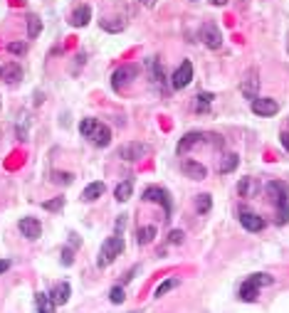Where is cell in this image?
<instances>
[{
    "instance_id": "1",
    "label": "cell",
    "mask_w": 289,
    "mask_h": 313,
    "mask_svg": "<svg viewBox=\"0 0 289 313\" xmlns=\"http://www.w3.org/2000/svg\"><path fill=\"white\" fill-rule=\"evenodd\" d=\"M267 195L277 205V224H284L289 220V190H287V185L282 180H272L267 185Z\"/></svg>"
},
{
    "instance_id": "40",
    "label": "cell",
    "mask_w": 289,
    "mask_h": 313,
    "mask_svg": "<svg viewBox=\"0 0 289 313\" xmlns=\"http://www.w3.org/2000/svg\"><path fill=\"white\" fill-rule=\"evenodd\" d=\"M141 3L146 5V8H154V5H156V0H141Z\"/></svg>"
},
{
    "instance_id": "25",
    "label": "cell",
    "mask_w": 289,
    "mask_h": 313,
    "mask_svg": "<svg viewBox=\"0 0 289 313\" xmlns=\"http://www.w3.org/2000/svg\"><path fill=\"white\" fill-rule=\"evenodd\" d=\"M247 281H252L257 289H260V286H272V284H274V279L270 276V274H252Z\"/></svg>"
},
{
    "instance_id": "14",
    "label": "cell",
    "mask_w": 289,
    "mask_h": 313,
    "mask_svg": "<svg viewBox=\"0 0 289 313\" xmlns=\"http://www.w3.org/2000/svg\"><path fill=\"white\" fill-rule=\"evenodd\" d=\"M89 20H92V8L89 5H79L75 13H72V20L69 22L75 25V27H84Z\"/></svg>"
},
{
    "instance_id": "37",
    "label": "cell",
    "mask_w": 289,
    "mask_h": 313,
    "mask_svg": "<svg viewBox=\"0 0 289 313\" xmlns=\"http://www.w3.org/2000/svg\"><path fill=\"white\" fill-rule=\"evenodd\" d=\"M279 141H282V146H284V150L289 153V131H284V133L279 136Z\"/></svg>"
},
{
    "instance_id": "16",
    "label": "cell",
    "mask_w": 289,
    "mask_h": 313,
    "mask_svg": "<svg viewBox=\"0 0 289 313\" xmlns=\"http://www.w3.org/2000/svg\"><path fill=\"white\" fill-rule=\"evenodd\" d=\"M183 173L191 175L193 180H205V175H208V170L200 163H195V161H183Z\"/></svg>"
},
{
    "instance_id": "12",
    "label": "cell",
    "mask_w": 289,
    "mask_h": 313,
    "mask_svg": "<svg viewBox=\"0 0 289 313\" xmlns=\"http://www.w3.org/2000/svg\"><path fill=\"white\" fill-rule=\"evenodd\" d=\"M257 89H260V79H257V72H252L247 79L242 82V94H245L247 99L255 101V99H257Z\"/></svg>"
},
{
    "instance_id": "2",
    "label": "cell",
    "mask_w": 289,
    "mask_h": 313,
    "mask_svg": "<svg viewBox=\"0 0 289 313\" xmlns=\"http://www.w3.org/2000/svg\"><path fill=\"white\" fill-rule=\"evenodd\" d=\"M79 131H82L84 138H89V141H92L94 146H99V148H104V146L112 143V129L104 126V124H99L96 119H84V121L79 124Z\"/></svg>"
},
{
    "instance_id": "27",
    "label": "cell",
    "mask_w": 289,
    "mask_h": 313,
    "mask_svg": "<svg viewBox=\"0 0 289 313\" xmlns=\"http://www.w3.org/2000/svg\"><path fill=\"white\" fill-rule=\"evenodd\" d=\"M210 207H212V200H210V195H205V192H203V195H198V198H195V210H198L200 215H205Z\"/></svg>"
},
{
    "instance_id": "4",
    "label": "cell",
    "mask_w": 289,
    "mask_h": 313,
    "mask_svg": "<svg viewBox=\"0 0 289 313\" xmlns=\"http://www.w3.org/2000/svg\"><path fill=\"white\" fill-rule=\"evenodd\" d=\"M149 150L151 148L146 143L131 141V143H126V146L119 148V158H124V161H141V158H146V155H149Z\"/></svg>"
},
{
    "instance_id": "35",
    "label": "cell",
    "mask_w": 289,
    "mask_h": 313,
    "mask_svg": "<svg viewBox=\"0 0 289 313\" xmlns=\"http://www.w3.org/2000/svg\"><path fill=\"white\" fill-rule=\"evenodd\" d=\"M101 27H104V30H112V32H119V30H124V22H116V25H112V22L101 20Z\"/></svg>"
},
{
    "instance_id": "38",
    "label": "cell",
    "mask_w": 289,
    "mask_h": 313,
    "mask_svg": "<svg viewBox=\"0 0 289 313\" xmlns=\"http://www.w3.org/2000/svg\"><path fill=\"white\" fill-rule=\"evenodd\" d=\"M10 269V259H0V274H5Z\"/></svg>"
},
{
    "instance_id": "19",
    "label": "cell",
    "mask_w": 289,
    "mask_h": 313,
    "mask_svg": "<svg viewBox=\"0 0 289 313\" xmlns=\"http://www.w3.org/2000/svg\"><path fill=\"white\" fill-rule=\"evenodd\" d=\"M131 192H134V183H131V180H124V183H119V185H116L114 198H116L119 203H126V200L131 198Z\"/></svg>"
},
{
    "instance_id": "8",
    "label": "cell",
    "mask_w": 289,
    "mask_h": 313,
    "mask_svg": "<svg viewBox=\"0 0 289 313\" xmlns=\"http://www.w3.org/2000/svg\"><path fill=\"white\" fill-rule=\"evenodd\" d=\"M18 227H20V232H22V237H27V239H40L42 237V224H40V220H35V217H22L20 222H18Z\"/></svg>"
},
{
    "instance_id": "6",
    "label": "cell",
    "mask_w": 289,
    "mask_h": 313,
    "mask_svg": "<svg viewBox=\"0 0 289 313\" xmlns=\"http://www.w3.org/2000/svg\"><path fill=\"white\" fill-rule=\"evenodd\" d=\"M143 200H146V203H158L166 210V215H171V198H168V192L163 187H158V185L146 187V190H143Z\"/></svg>"
},
{
    "instance_id": "10",
    "label": "cell",
    "mask_w": 289,
    "mask_h": 313,
    "mask_svg": "<svg viewBox=\"0 0 289 313\" xmlns=\"http://www.w3.org/2000/svg\"><path fill=\"white\" fill-rule=\"evenodd\" d=\"M252 111H255L257 116H274L279 111V104L274 99H267V96H257L255 101H252Z\"/></svg>"
},
{
    "instance_id": "41",
    "label": "cell",
    "mask_w": 289,
    "mask_h": 313,
    "mask_svg": "<svg viewBox=\"0 0 289 313\" xmlns=\"http://www.w3.org/2000/svg\"><path fill=\"white\" fill-rule=\"evenodd\" d=\"M210 3H212V5H225L228 0H210Z\"/></svg>"
},
{
    "instance_id": "32",
    "label": "cell",
    "mask_w": 289,
    "mask_h": 313,
    "mask_svg": "<svg viewBox=\"0 0 289 313\" xmlns=\"http://www.w3.org/2000/svg\"><path fill=\"white\" fill-rule=\"evenodd\" d=\"M183 239H186V234L180 232V229H171L168 232V242L171 244H183Z\"/></svg>"
},
{
    "instance_id": "13",
    "label": "cell",
    "mask_w": 289,
    "mask_h": 313,
    "mask_svg": "<svg viewBox=\"0 0 289 313\" xmlns=\"http://www.w3.org/2000/svg\"><path fill=\"white\" fill-rule=\"evenodd\" d=\"M69 294H72L69 284H67V281H62V284H57V286L52 289L50 298H52V303H55V306H62V303H67V301H69Z\"/></svg>"
},
{
    "instance_id": "18",
    "label": "cell",
    "mask_w": 289,
    "mask_h": 313,
    "mask_svg": "<svg viewBox=\"0 0 289 313\" xmlns=\"http://www.w3.org/2000/svg\"><path fill=\"white\" fill-rule=\"evenodd\" d=\"M257 286L255 284H252V281H245L242 286H240V298L245 301V303H255L257 301Z\"/></svg>"
},
{
    "instance_id": "36",
    "label": "cell",
    "mask_w": 289,
    "mask_h": 313,
    "mask_svg": "<svg viewBox=\"0 0 289 313\" xmlns=\"http://www.w3.org/2000/svg\"><path fill=\"white\" fill-rule=\"evenodd\" d=\"M72 261H75V254H72L69 249H62V264H64V266H69Z\"/></svg>"
},
{
    "instance_id": "30",
    "label": "cell",
    "mask_w": 289,
    "mask_h": 313,
    "mask_svg": "<svg viewBox=\"0 0 289 313\" xmlns=\"http://www.w3.org/2000/svg\"><path fill=\"white\" fill-rule=\"evenodd\" d=\"M42 207H45V210H50V212H59V210L64 207V198H55V200H47V203H42Z\"/></svg>"
},
{
    "instance_id": "43",
    "label": "cell",
    "mask_w": 289,
    "mask_h": 313,
    "mask_svg": "<svg viewBox=\"0 0 289 313\" xmlns=\"http://www.w3.org/2000/svg\"><path fill=\"white\" fill-rule=\"evenodd\" d=\"M131 313H141V311H131Z\"/></svg>"
},
{
    "instance_id": "29",
    "label": "cell",
    "mask_w": 289,
    "mask_h": 313,
    "mask_svg": "<svg viewBox=\"0 0 289 313\" xmlns=\"http://www.w3.org/2000/svg\"><path fill=\"white\" fill-rule=\"evenodd\" d=\"M210 104H212V94H198V106H195V111H198V113H205V111L210 109Z\"/></svg>"
},
{
    "instance_id": "11",
    "label": "cell",
    "mask_w": 289,
    "mask_h": 313,
    "mask_svg": "<svg viewBox=\"0 0 289 313\" xmlns=\"http://www.w3.org/2000/svg\"><path fill=\"white\" fill-rule=\"evenodd\" d=\"M240 224L247 232H262L265 229V220L255 212H247V210H240Z\"/></svg>"
},
{
    "instance_id": "7",
    "label": "cell",
    "mask_w": 289,
    "mask_h": 313,
    "mask_svg": "<svg viewBox=\"0 0 289 313\" xmlns=\"http://www.w3.org/2000/svg\"><path fill=\"white\" fill-rule=\"evenodd\" d=\"M200 40H203L210 50H218V47L223 45V35H220L218 25H215V22H205V25L200 27Z\"/></svg>"
},
{
    "instance_id": "5",
    "label": "cell",
    "mask_w": 289,
    "mask_h": 313,
    "mask_svg": "<svg viewBox=\"0 0 289 313\" xmlns=\"http://www.w3.org/2000/svg\"><path fill=\"white\" fill-rule=\"evenodd\" d=\"M191 79H193V64L188 59H183L180 67L171 74V84H173V89H183L191 84Z\"/></svg>"
},
{
    "instance_id": "3",
    "label": "cell",
    "mask_w": 289,
    "mask_h": 313,
    "mask_svg": "<svg viewBox=\"0 0 289 313\" xmlns=\"http://www.w3.org/2000/svg\"><path fill=\"white\" fill-rule=\"evenodd\" d=\"M124 252V239L119 237V234H114V237H109L104 244H101V252H99V259H96V264L104 269V266H109L119 254Z\"/></svg>"
},
{
    "instance_id": "21",
    "label": "cell",
    "mask_w": 289,
    "mask_h": 313,
    "mask_svg": "<svg viewBox=\"0 0 289 313\" xmlns=\"http://www.w3.org/2000/svg\"><path fill=\"white\" fill-rule=\"evenodd\" d=\"M40 32H42V20L38 15H30L27 18V37H30V40H38Z\"/></svg>"
},
{
    "instance_id": "24",
    "label": "cell",
    "mask_w": 289,
    "mask_h": 313,
    "mask_svg": "<svg viewBox=\"0 0 289 313\" xmlns=\"http://www.w3.org/2000/svg\"><path fill=\"white\" fill-rule=\"evenodd\" d=\"M237 192L242 195V198H250V195L255 192V180H252V178H242L240 185H237Z\"/></svg>"
},
{
    "instance_id": "26",
    "label": "cell",
    "mask_w": 289,
    "mask_h": 313,
    "mask_svg": "<svg viewBox=\"0 0 289 313\" xmlns=\"http://www.w3.org/2000/svg\"><path fill=\"white\" fill-rule=\"evenodd\" d=\"M237 163H240V158H237L235 153L225 155V158H223V163H220V173H230V170H235V168H237Z\"/></svg>"
},
{
    "instance_id": "42",
    "label": "cell",
    "mask_w": 289,
    "mask_h": 313,
    "mask_svg": "<svg viewBox=\"0 0 289 313\" xmlns=\"http://www.w3.org/2000/svg\"><path fill=\"white\" fill-rule=\"evenodd\" d=\"M0 79H3V67H0Z\"/></svg>"
},
{
    "instance_id": "22",
    "label": "cell",
    "mask_w": 289,
    "mask_h": 313,
    "mask_svg": "<svg viewBox=\"0 0 289 313\" xmlns=\"http://www.w3.org/2000/svg\"><path fill=\"white\" fill-rule=\"evenodd\" d=\"M200 138H203V133H186L183 138H180V143H178V153H186V150L193 148Z\"/></svg>"
},
{
    "instance_id": "17",
    "label": "cell",
    "mask_w": 289,
    "mask_h": 313,
    "mask_svg": "<svg viewBox=\"0 0 289 313\" xmlns=\"http://www.w3.org/2000/svg\"><path fill=\"white\" fill-rule=\"evenodd\" d=\"M104 183H92V185H87L84 187V192H82V200L84 203H92V200H96V198H101L104 195Z\"/></svg>"
},
{
    "instance_id": "15",
    "label": "cell",
    "mask_w": 289,
    "mask_h": 313,
    "mask_svg": "<svg viewBox=\"0 0 289 313\" xmlns=\"http://www.w3.org/2000/svg\"><path fill=\"white\" fill-rule=\"evenodd\" d=\"M3 79H5L8 84H18V82L22 79V69H20L18 62H10V64L3 67Z\"/></svg>"
},
{
    "instance_id": "20",
    "label": "cell",
    "mask_w": 289,
    "mask_h": 313,
    "mask_svg": "<svg viewBox=\"0 0 289 313\" xmlns=\"http://www.w3.org/2000/svg\"><path fill=\"white\" fill-rule=\"evenodd\" d=\"M35 306H38V313H55V303L47 294H38L35 296Z\"/></svg>"
},
{
    "instance_id": "39",
    "label": "cell",
    "mask_w": 289,
    "mask_h": 313,
    "mask_svg": "<svg viewBox=\"0 0 289 313\" xmlns=\"http://www.w3.org/2000/svg\"><path fill=\"white\" fill-rule=\"evenodd\" d=\"M124 222H126V215H121V217L116 220V234H119V232L124 229Z\"/></svg>"
},
{
    "instance_id": "33",
    "label": "cell",
    "mask_w": 289,
    "mask_h": 313,
    "mask_svg": "<svg viewBox=\"0 0 289 313\" xmlns=\"http://www.w3.org/2000/svg\"><path fill=\"white\" fill-rule=\"evenodd\" d=\"M109 298H112V303H124V289L121 286H114L112 291H109Z\"/></svg>"
},
{
    "instance_id": "31",
    "label": "cell",
    "mask_w": 289,
    "mask_h": 313,
    "mask_svg": "<svg viewBox=\"0 0 289 313\" xmlns=\"http://www.w3.org/2000/svg\"><path fill=\"white\" fill-rule=\"evenodd\" d=\"M52 180L57 185H69L72 180H75V175H72V173H52Z\"/></svg>"
},
{
    "instance_id": "28",
    "label": "cell",
    "mask_w": 289,
    "mask_h": 313,
    "mask_svg": "<svg viewBox=\"0 0 289 313\" xmlns=\"http://www.w3.org/2000/svg\"><path fill=\"white\" fill-rule=\"evenodd\" d=\"M178 284H180L178 279H166V281H163V284H161V286L156 289V294H154V296H156V298H163V296H166L168 291H173V289H175Z\"/></svg>"
},
{
    "instance_id": "23",
    "label": "cell",
    "mask_w": 289,
    "mask_h": 313,
    "mask_svg": "<svg viewBox=\"0 0 289 313\" xmlns=\"http://www.w3.org/2000/svg\"><path fill=\"white\" fill-rule=\"evenodd\" d=\"M136 237H138V244H149V242H154V237H156V227H154V224L141 227Z\"/></svg>"
},
{
    "instance_id": "34",
    "label": "cell",
    "mask_w": 289,
    "mask_h": 313,
    "mask_svg": "<svg viewBox=\"0 0 289 313\" xmlns=\"http://www.w3.org/2000/svg\"><path fill=\"white\" fill-rule=\"evenodd\" d=\"M8 52H13V55H25V45H22V42H10V45H8Z\"/></svg>"
},
{
    "instance_id": "9",
    "label": "cell",
    "mask_w": 289,
    "mask_h": 313,
    "mask_svg": "<svg viewBox=\"0 0 289 313\" xmlns=\"http://www.w3.org/2000/svg\"><path fill=\"white\" fill-rule=\"evenodd\" d=\"M136 76V67H119L114 74H112V89H116V92H121L131 79Z\"/></svg>"
}]
</instances>
